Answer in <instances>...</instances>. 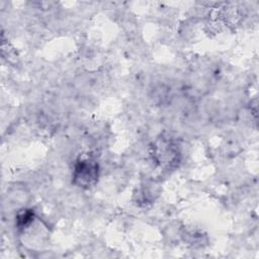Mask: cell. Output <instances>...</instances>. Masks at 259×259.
Returning a JSON list of instances; mask_svg holds the SVG:
<instances>
[{
    "instance_id": "6da1fadb",
    "label": "cell",
    "mask_w": 259,
    "mask_h": 259,
    "mask_svg": "<svg viewBox=\"0 0 259 259\" xmlns=\"http://www.w3.org/2000/svg\"><path fill=\"white\" fill-rule=\"evenodd\" d=\"M73 183L82 188H90L97 183L99 177L98 163L92 158L79 160L74 167Z\"/></svg>"
},
{
    "instance_id": "7a4b0ae2",
    "label": "cell",
    "mask_w": 259,
    "mask_h": 259,
    "mask_svg": "<svg viewBox=\"0 0 259 259\" xmlns=\"http://www.w3.org/2000/svg\"><path fill=\"white\" fill-rule=\"evenodd\" d=\"M154 159L161 166L173 167L179 162V151L169 139H159L153 146Z\"/></svg>"
}]
</instances>
